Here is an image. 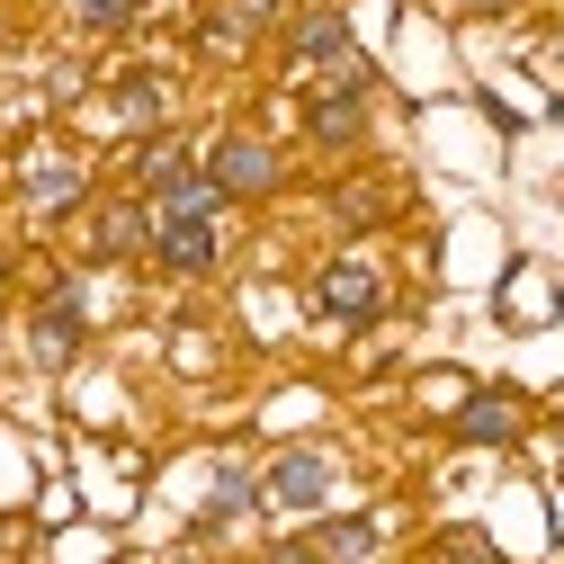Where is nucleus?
Returning <instances> with one entry per match:
<instances>
[{"instance_id":"nucleus-1","label":"nucleus","mask_w":564,"mask_h":564,"mask_svg":"<svg viewBox=\"0 0 564 564\" xmlns=\"http://www.w3.org/2000/svg\"><path fill=\"white\" fill-rule=\"evenodd\" d=\"M153 251H162V269H216V216H197V206H162Z\"/></svg>"},{"instance_id":"nucleus-2","label":"nucleus","mask_w":564,"mask_h":564,"mask_svg":"<svg viewBox=\"0 0 564 564\" xmlns=\"http://www.w3.org/2000/svg\"><path fill=\"white\" fill-rule=\"evenodd\" d=\"M206 180H216L225 197H251V188H269V180H278V153L260 144V134H225V144L206 153Z\"/></svg>"},{"instance_id":"nucleus-3","label":"nucleus","mask_w":564,"mask_h":564,"mask_svg":"<svg viewBox=\"0 0 564 564\" xmlns=\"http://www.w3.org/2000/svg\"><path fill=\"white\" fill-rule=\"evenodd\" d=\"M314 305L340 314V323H368V314L386 305V288H377V269H368V260H332V269L314 278Z\"/></svg>"},{"instance_id":"nucleus-4","label":"nucleus","mask_w":564,"mask_h":564,"mask_svg":"<svg viewBox=\"0 0 564 564\" xmlns=\"http://www.w3.org/2000/svg\"><path fill=\"white\" fill-rule=\"evenodd\" d=\"M323 492H332V457H314V448H296V457H278V466H269V502L314 511Z\"/></svg>"},{"instance_id":"nucleus-5","label":"nucleus","mask_w":564,"mask_h":564,"mask_svg":"<svg viewBox=\"0 0 564 564\" xmlns=\"http://www.w3.org/2000/svg\"><path fill=\"white\" fill-rule=\"evenodd\" d=\"M296 54H305V63H332V73H349V82H368L359 54H349V28H340L332 10H314V19L296 28Z\"/></svg>"},{"instance_id":"nucleus-6","label":"nucleus","mask_w":564,"mask_h":564,"mask_svg":"<svg viewBox=\"0 0 564 564\" xmlns=\"http://www.w3.org/2000/svg\"><path fill=\"white\" fill-rule=\"evenodd\" d=\"M457 431H466L475 448H502V440H520V403H511V394H466Z\"/></svg>"},{"instance_id":"nucleus-7","label":"nucleus","mask_w":564,"mask_h":564,"mask_svg":"<svg viewBox=\"0 0 564 564\" xmlns=\"http://www.w3.org/2000/svg\"><path fill=\"white\" fill-rule=\"evenodd\" d=\"M73 349H82V296H54V305L36 314V359H45V368H63Z\"/></svg>"},{"instance_id":"nucleus-8","label":"nucleus","mask_w":564,"mask_h":564,"mask_svg":"<svg viewBox=\"0 0 564 564\" xmlns=\"http://www.w3.org/2000/svg\"><path fill=\"white\" fill-rule=\"evenodd\" d=\"M144 242H153V225L134 216V206H108V216L90 225V251L99 260H126V251H144Z\"/></svg>"},{"instance_id":"nucleus-9","label":"nucleus","mask_w":564,"mask_h":564,"mask_svg":"<svg viewBox=\"0 0 564 564\" xmlns=\"http://www.w3.org/2000/svg\"><path fill=\"white\" fill-rule=\"evenodd\" d=\"M305 126L323 134V144H349V134H359V90H349V82H340V90H323V99L305 108Z\"/></svg>"},{"instance_id":"nucleus-10","label":"nucleus","mask_w":564,"mask_h":564,"mask_svg":"<svg viewBox=\"0 0 564 564\" xmlns=\"http://www.w3.org/2000/svg\"><path fill=\"white\" fill-rule=\"evenodd\" d=\"M73 197H82L73 162H28V206H36V216H54V206H73Z\"/></svg>"},{"instance_id":"nucleus-11","label":"nucleus","mask_w":564,"mask_h":564,"mask_svg":"<svg viewBox=\"0 0 564 564\" xmlns=\"http://www.w3.org/2000/svg\"><path fill=\"white\" fill-rule=\"evenodd\" d=\"M117 117H126V126H153V117H162V82H153V73H126V82H117Z\"/></svg>"},{"instance_id":"nucleus-12","label":"nucleus","mask_w":564,"mask_h":564,"mask_svg":"<svg viewBox=\"0 0 564 564\" xmlns=\"http://www.w3.org/2000/svg\"><path fill=\"white\" fill-rule=\"evenodd\" d=\"M251 492H260V484H251L242 466H225V475H216V502H206V529H216V520H234V511L251 502Z\"/></svg>"},{"instance_id":"nucleus-13","label":"nucleus","mask_w":564,"mask_h":564,"mask_svg":"<svg viewBox=\"0 0 564 564\" xmlns=\"http://www.w3.org/2000/svg\"><path fill=\"white\" fill-rule=\"evenodd\" d=\"M323 546H332V555H368V546H377V520H332Z\"/></svg>"},{"instance_id":"nucleus-14","label":"nucleus","mask_w":564,"mask_h":564,"mask_svg":"<svg viewBox=\"0 0 564 564\" xmlns=\"http://www.w3.org/2000/svg\"><path fill=\"white\" fill-rule=\"evenodd\" d=\"M323 555H332L323 538H288V546H278V555H269V564H323Z\"/></svg>"},{"instance_id":"nucleus-15","label":"nucleus","mask_w":564,"mask_h":564,"mask_svg":"<svg viewBox=\"0 0 564 564\" xmlns=\"http://www.w3.org/2000/svg\"><path fill=\"white\" fill-rule=\"evenodd\" d=\"M82 19H90V28H117V19H126V0H82Z\"/></svg>"},{"instance_id":"nucleus-16","label":"nucleus","mask_w":564,"mask_h":564,"mask_svg":"<svg viewBox=\"0 0 564 564\" xmlns=\"http://www.w3.org/2000/svg\"><path fill=\"white\" fill-rule=\"evenodd\" d=\"M555 117H564V99H555Z\"/></svg>"}]
</instances>
